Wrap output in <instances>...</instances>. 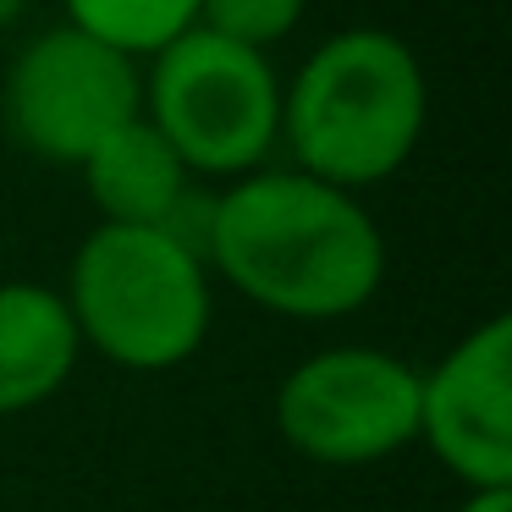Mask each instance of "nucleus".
Masks as SVG:
<instances>
[{"instance_id":"obj_1","label":"nucleus","mask_w":512,"mask_h":512,"mask_svg":"<svg viewBox=\"0 0 512 512\" xmlns=\"http://www.w3.org/2000/svg\"><path fill=\"white\" fill-rule=\"evenodd\" d=\"M204 265L281 320H347L386 281V237L358 193L298 166H259L193 226Z\"/></svg>"},{"instance_id":"obj_6","label":"nucleus","mask_w":512,"mask_h":512,"mask_svg":"<svg viewBox=\"0 0 512 512\" xmlns=\"http://www.w3.org/2000/svg\"><path fill=\"white\" fill-rule=\"evenodd\" d=\"M276 430L320 468H364L419 441V369L386 347H320L276 386Z\"/></svg>"},{"instance_id":"obj_4","label":"nucleus","mask_w":512,"mask_h":512,"mask_svg":"<svg viewBox=\"0 0 512 512\" xmlns=\"http://www.w3.org/2000/svg\"><path fill=\"white\" fill-rule=\"evenodd\" d=\"M144 122L193 177H248L281 144V72L265 50L188 28L144 67Z\"/></svg>"},{"instance_id":"obj_12","label":"nucleus","mask_w":512,"mask_h":512,"mask_svg":"<svg viewBox=\"0 0 512 512\" xmlns=\"http://www.w3.org/2000/svg\"><path fill=\"white\" fill-rule=\"evenodd\" d=\"M457 512H512V490H468Z\"/></svg>"},{"instance_id":"obj_3","label":"nucleus","mask_w":512,"mask_h":512,"mask_svg":"<svg viewBox=\"0 0 512 512\" xmlns=\"http://www.w3.org/2000/svg\"><path fill=\"white\" fill-rule=\"evenodd\" d=\"M61 298L78 342L138 375L188 364L215 320L210 265L177 226L100 221L72 254Z\"/></svg>"},{"instance_id":"obj_8","label":"nucleus","mask_w":512,"mask_h":512,"mask_svg":"<svg viewBox=\"0 0 512 512\" xmlns=\"http://www.w3.org/2000/svg\"><path fill=\"white\" fill-rule=\"evenodd\" d=\"M78 171H83V188H89L100 221H111V226H177V232H188L182 215H188L193 171L144 122V111L116 127Z\"/></svg>"},{"instance_id":"obj_13","label":"nucleus","mask_w":512,"mask_h":512,"mask_svg":"<svg viewBox=\"0 0 512 512\" xmlns=\"http://www.w3.org/2000/svg\"><path fill=\"white\" fill-rule=\"evenodd\" d=\"M23 12H28V0H0V34H6V28H12Z\"/></svg>"},{"instance_id":"obj_7","label":"nucleus","mask_w":512,"mask_h":512,"mask_svg":"<svg viewBox=\"0 0 512 512\" xmlns=\"http://www.w3.org/2000/svg\"><path fill=\"white\" fill-rule=\"evenodd\" d=\"M419 441L463 490H512V320L490 314L419 369Z\"/></svg>"},{"instance_id":"obj_2","label":"nucleus","mask_w":512,"mask_h":512,"mask_svg":"<svg viewBox=\"0 0 512 512\" xmlns=\"http://www.w3.org/2000/svg\"><path fill=\"white\" fill-rule=\"evenodd\" d=\"M430 122V78L408 39L342 28L281 83V144L292 166L364 193L413 160Z\"/></svg>"},{"instance_id":"obj_5","label":"nucleus","mask_w":512,"mask_h":512,"mask_svg":"<svg viewBox=\"0 0 512 512\" xmlns=\"http://www.w3.org/2000/svg\"><path fill=\"white\" fill-rule=\"evenodd\" d=\"M138 111H144V61L100 45L72 23L28 39L0 89L6 133L45 166H83Z\"/></svg>"},{"instance_id":"obj_11","label":"nucleus","mask_w":512,"mask_h":512,"mask_svg":"<svg viewBox=\"0 0 512 512\" xmlns=\"http://www.w3.org/2000/svg\"><path fill=\"white\" fill-rule=\"evenodd\" d=\"M303 12L309 0H199V28L270 56V45H281L303 23Z\"/></svg>"},{"instance_id":"obj_10","label":"nucleus","mask_w":512,"mask_h":512,"mask_svg":"<svg viewBox=\"0 0 512 512\" xmlns=\"http://www.w3.org/2000/svg\"><path fill=\"white\" fill-rule=\"evenodd\" d=\"M61 6H67L72 28L133 61H149L171 39L199 28V0H61Z\"/></svg>"},{"instance_id":"obj_9","label":"nucleus","mask_w":512,"mask_h":512,"mask_svg":"<svg viewBox=\"0 0 512 512\" xmlns=\"http://www.w3.org/2000/svg\"><path fill=\"white\" fill-rule=\"evenodd\" d=\"M83 358L67 298L39 281H0V419L50 402Z\"/></svg>"}]
</instances>
